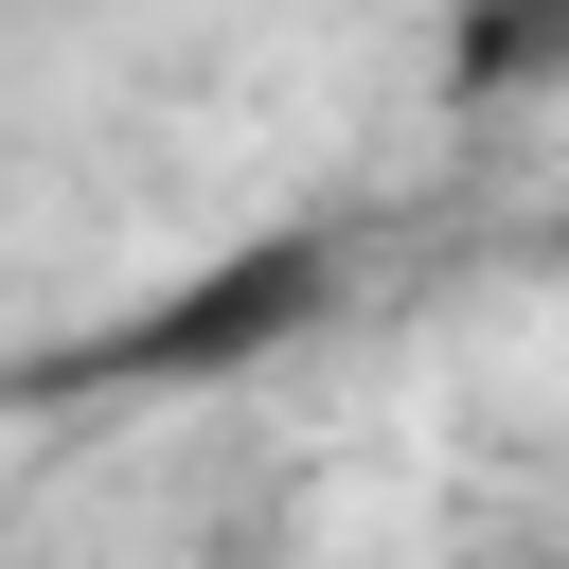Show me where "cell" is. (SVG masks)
<instances>
[{
  "label": "cell",
  "mask_w": 569,
  "mask_h": 569,
  "mask_svg": "<svg viewBox=\"0 0 569 569\" xmlns=\"http://www.w3.org/2000/svg\"><path fill=\"white\" fill-rule=\"evenodd\" d=\"M445 89H462V107L569 89V0H445Z\"/></svg>",
  "instance_id": "cell-2"
},
{
  "label": "cell",
  "mask_w": 569,
  "mask_h": 569,
  "mask_svg": "<svg viewBox=\"0 0 569 569\" xmlns=\"http://www.w3.org/2000/svg\"><path fill=\"white\" fill-rule=\"evenodd\" d=\"M320 320H338V231H249V249H213L196 284H160L142 320H107L89 373H107V391H231V373L302 356Z\"/></svg>",
  "instance_id": "cell-1"
}]
</instances>
